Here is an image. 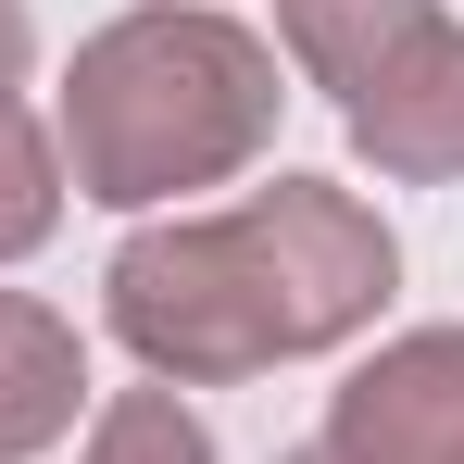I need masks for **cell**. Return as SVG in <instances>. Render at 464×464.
Listing matches in <instances>:
<instances>
[{"instance_id": "obj_1", "label": "cell", "mask_w": 464, "mask_h": 464, "mask_svg": "<svg viewBox=\"0 0 464 464\" xmlns=\"http://www.w3.org/2000/svg\"><path fill=\"white\" fill-rule=\"evenodd\" d=\"M401 289V238L339 176H276L227 214L126 227L101 264V314L163 389H238L264 364L352 352Z\"/></svg>"}, {"instance_id": "obj_2", "label": "cell", "mask_w": 464, "mask_h": 464, "mask_svg": "<svg viewBox=\"0 0 464 464\" xmlns=\"http://www.w3.org/2000/svg\"><path fill=\"white\" fill-rule=\"evenodd\" d=\"M289 63L264 25H238L214 0H139L113 25H88L63 101H51V151L63 188L101 214H163L188 188H227L276 151Z\"/></svg>"}, {"instance_id": "obj_3", "label": "cell", "mask_w": 464, "mask_h": 464, "mask_svg": "<svg viewBox=\"0 0 464 464\" xmlns=\"http://www.w3.org/2000/svg\"><path fill=\"white\" fill-rule=\"evenodd\" d=\"M276 63L339 101L389 188L464 176V25L440 0H276Z\"/></svg>"}, {"instance_id": "obj_4", "label": "cell", "mask_w": 464, "mask_h": 464, "mask_svg": "<svg viewBox=\"0 0 464 464\" xmlns=\"http://www.w3.org/2000/svg\"><path fill=\"white\" fill-rule=\"evenodd\" d=\"M339 464H464V326H401L326 389Z\"/></svg>"}, {"instance_id": "obj_5", "label": "cell", "mask_w": 464, "mask_h": 464, "mask_svg": "<svg viewBox=\"0 0 464 464\" xmlns=\"http://www.w3.org/2000/svg\"><path fill=\"white\" fill-rule=\"evenodd\" d=\"M88 414V339L76 314H51L38 289H0V464L63 452Z\"/></svg>"}, {"instance_id": "obj_6", "label": "cell", "mask_w": 464, "mask_h": 464, "mask_svg": "<svg viewBox=\"0 0 464 464\" xmlns=\"http://www.w3.org/2000/svg\"><path fill=\"white\" fill-rule=\"evenodd\" d=\"M76 464H214V427H201V401L188 389H113L101 414H88V452Z\"/></svg>"}, {"instance_id": "obj_7", "label": "cell", "mask_w": 464, "mask_h": 464, "mask_svg": "<svg viewBox=\"0 0 464 464\" xmlns=\"http://www.w3.org/2000/svg\"><path fill=\"white\" fill-rule=\"evenodd\" d=\"M51 227H63V151L25 101H0V264H25Z\"/></svg>"}, {"instance_id": "obj_8", "label": "cell", "mask_w": 464, "mask_h": 464, "mask_svg": "<svg viewBox=\"0 0 464 464\" xmlns=\"http://www.w3.org/2000/svg\"><path fill=\"white\" fill-rule=\"evenodd\" d=\"M25 63H38V25H25V0H0V101L25 88Z\"/></svg>"}, {"instance_id": "obj_9", "label": "cell", "mask_w": 464, "mask_h": 464, "mask_svg": "<svg viewBox=\"0 0 464 464\" xmlns=\"http://www.w3.org/2000/svg\"><path fill=\"white\" fill-rule=\"evenodd\" d=\"M276 464H339V452H326V440H289V452H276Z\"/></svg>"}]
</instances>
